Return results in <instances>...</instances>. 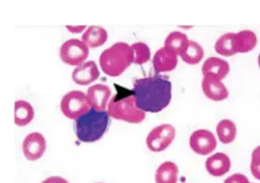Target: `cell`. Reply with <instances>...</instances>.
I'll list each match as a JSON object with an SVG mask.
<instances>
[{"instance_id":"1","label":"cell","mask_w":260,"mask_h":183,"mask_svg":"<svg viewBox=\"0 0 260 183\" xmlns=\"http://www.w3.org/2000/svg\"><path fill=\"white\" fill-rule=\"evenodd\" d=\"M132 95L139 110L158 113L171 102L172 82L158 75L138 78L133 83Z\"/></svg>"},{"instance_id":"2","label":"cell","mask_w":260,"mask_h":183,"mask_svg":"<svg viewBox=\"0 0 260 183\" xmlns=\"http://www.w3.org/2000/svg\"><path fill=\"white\" fill-rule=\"evenodd\" d=\"M110 123L108 111L90 109L75 120V134L81 142H94L103 137Z\"/></svg>"},{"instance_id":"3","label":"cell","mask_w":260,"mask_h":183,"mask_svg":"<svg viewBox=\"0 0 260 183\" xmlns=\"http://www.w3.org/2000/svg\"><path fill=\"white\" fill-rule=\"evenodd\" d=\"M99 62L105 74L119 76L133 63L131 46L125 42H117L102 52Z\"/></svg>"},{"instance_id":"4","label":"cell","mask_w":260,"mask_h":183,"mask_svg":"<svg viewBox=\"0 0 260 183\" xmlns=\"http://www.w3.org/2000/svg\"><path fill=\"white\" fill-rule=\"evenodd\" d=\"M108 113L111 118L134 124L141 123L145 118V113L137 108L133 95L114 97L108 105Z\"/></svg>"},{"instance_id":"5","label":"cell","mask_w":260,"mask_h":183,"mask_svg":"<svg viewBox=\"0 0 260 183\" xmlns=\"http://www.w3.org/2000/svg\"><path fill=\"white\" fill-rule=\"evenodd\" d=\"M60 109L65 117L76 120L81 115L87 113L91 107L87 101L86 94L80 90H70L62 97Z\"/></svg>"},{"instance_id":"6","label":"cell","mask_w":260,"mask_h":183,"mask_svg":"<svg viewBox=\"0 0 260 183\" xmlns=\"http://www.w3.org/2000/svg\"><path fill=\"white\" fill-rule=\"evenodd\" d=\"M176 136V129L172 124H160L152 128L145 139L146 146L153 152L165 150L171 145Z\"/></svg>"},{"instance_id":"7","label":"cell","mask_w":260,"mask_h":183,"mask_svg":"<svg viewBox=\"0 0 260 183\" xmlns=\"http://www.w3.org/2000/svg\"><path fill=\"white\" fill-rule=\"evenodd\" d=\"M59 55L63 63L77 67L88 57V47L82 40L70 39L61 45Z\"/></svg>"},{"instance_id":"8","label":"cell","mask_w":260,"mask_h":183,"mask_svg":"<svg viewBox=\"0 0 260 183\" xmlns=\"http://www.w3.org/2000/svg\"><path fill=\"white\" fill-rule=\"evenodd\" d=\"M189 144L194 152L200 156H206L215 149L217 142L211 131L207 129H197L191 133Z\"/></svg>"},{"instance_id":"9","label":"cell","mask_w":260,"mask_h":183,"mask_svg":"<svg viewBox=\"0 0 260 183\" xmlns=\"http://www.w3.org/2000/svg\"><path fill=\"white\" fill-rule=\"evenodd\" d=\"M21 148L23 156L28 161L35 162L44 156L47 148V142L42 133L30 132L24 137Z\"/></svg>"},{"instance_id":"10","label":"cell","mask_w":260,"mask_h":183,"mask_svg":"<svg viewBox=\"0 0 260 183\" xmlns=\"http://www.w3.org/2000/svg\"><path fill=\"white\" fill-rule=\"evenodd\" d=\"M178 64V54L167 47L159 48L152 58V66L155 73L169 72L176 68Z\"/></svg>"},{"instance_id":"11","label":"cell","mask_w":260,"mask_h":183,"mask_svg":"<svg viewBox=\"0 0 260 183\" xmlns=\"http://www.w3.org/2000/svg\"><path fill=\"white\" fill-rule=\"evenodd\" d=\"M111 88L102 83L90 85L86 90L87 101L92 109L99 111H105L106 107L109 105V100L111 98Z\"/></svg>"},{"instance_id":"12","label":"cell","mask_w":260,"mask_h":183,"mask_svg":"<svg viewBox=\"0 0 260 183\" xmlns=\"http://www.w3.org/2000/svg\"><path fill=\"white\" fill-rule=\"evenodd\" d=\"M72 80L79 85H88L100 76V70L94 61H85L72 71Z\"/></svg>"},{"instance_id":"13","label":"cell","mask_w":260,"mask_h":183,"mask_svg":"<svg viewBox=\"0 0 260 183\" xmlns=\"http://www.w3.org/2000/svg\"><path fill=\"white\" fill-rule=\"evenodd\" d=\"M201 88L203 94L210 100L219 102L229 97V90L221 80L204 76L201 81Z\"/></svg>"},{"instance_id":"14","label":"cell","mask_w":260,"mask_h":183,"mask_svg":"<svg viewBox=\"0 0 260 183\" xmlns=\"http://www.w3.org/2000/svg\"><path fill=\"white\" fill-rule=\"evenodd\" d=\"M230 71V64L220 58L209 57L202 65L203 76L212 77L218 80H222Z\"/></svg>"},{"instance_id":"15","label":"cell","mask_w":260,"mask_h":183,"mask_svg":"<svg viewBox=\"0 0 260 183\" xmlns=\"http://www.w3.org/2000/svg\"><path fill=\"white\" fill-rule=\"evenodd\" d=\"M206 171L213 177H220L231 169V160L223 152H216L207 158L205 162Z\"/></svg>"},{"instance_id":"16","label":"cell","mask_w":260,"mask_h":183,"mask_svg":"<svg viewBox=\"0 0 260 183\" xmlns=\"http://www.w3.org/2000/svg\"><path fill=\"white\" fill-rule=\"evenodd\" d=\"M179 176L178 166L171 161H166L161 163L154 175L155 183H177Z\"/></svg>"},{"instance_id":"17","label":"cell","mask_w":260,"mask_h":183,"mask_svg":"<svg viewBox=\"0 0 260 183\" xmlns=\"http://www.w3.org/2000/svg\"><path fill=\"white\" fill-rule=\"evenodd\" d=\"M34 116V108L28 102L24 100H17L14 102V123L17 126H26L31 122Z\"/></svg>"},{"instance_id":"18","label":"cell","mask_w":260,"mask_h":183,"mask_svg":"<svg viewBox=\"0 0 260 183\" xmlns=\"http://www.w3.org/2000/svg\"><path fill=\"white\" fill-rule=\"evenodd\" d=\"M88 48H98L108 40L107 30L99 25H90L86 28L81 39Z\"/></svg>"},{"instance_id":"19","label":"cell","mask_w":260,"mask_h":183,"mask_svg":"<svg viewBox=\"0 0 260 183\" xmlns=\"http://www.w3.org/2000/svg\"><path fill=\"white\" fill-rule=\"evenodd\" d=\"M214 50L221 56H233L238 53L237 50V43H236V34L234 33H226L220 36L215 44Z\"/></svg>"},{"instance_id":"20","label":"cell","mask_w":260,"mask_h":183,"mask_svg":"<svg viewBox=\"0 0 260 183\" xmlns=\"http://www.w3.org/2000/svg\"><path fill=\"white\" fill-rule=\"evenodd\" d=\"M189 42H190V40L188 39V37L185 34L175 30V32L170 33L168 35V37L166 38L165 47L172 49L179 56H181L184 53V51L187 49Z\"/></svg>"},{"instance_id":"21","label":"cell","mask_w":260,"mask_h":183,"mask_svg":"<svg viewBox=\"0 0 260 183\" xmlns=\"http://www.w3.org/2000/svg\"><path fill=\"white\" fill-rule=\"evenodd\" d=\"M236 43L238 53H248L257 45V37L250 29H243L236 34Z\"/></svg>"},{"instance_id":"22","label":"cell","mask_w":260,"mask_h":183,"mask_svg":"<svg viewBox=\"0 0 260 183\" xmlns=\"http://www.w3.org/2000/svg\"><path fill=\"white\" fill-rule=\"evenodd\" d=\"M216 134L219 141L223 144L231 143L237 135L236 124L230 119H222L216 125Z\"/></svg>"},{"instance_id":"23","label":"cell","mask_w":260,"mask_h":183,"mask_svg":"<svg viewBox=\"0 0 260 183\" xmlns=\"http://www.w3.org/2000/svg\"><path fill=\"white\" fill-rule=\"evenodd\" d=\"M204 56V50L203 48L195 41L189 42V45L187 49L184 51V53L180 56L182 60L187 64H198Z\"/></svg>"},{"instance_id":"24","label":"cell","mask_w":260,"mask_h":183,"mask_svg":"<svg viewBox=\"0 0 260 183\" xmlns=\"http://www.w3.org/2000/svg\"><path fill=\"white\" fill-rule=\"evenodd\" d=\"M133 53V63L141 65L150 59V49L143 42H136L131 45Z\"/></svg>"},{"instance_id":"25","label":"cell","mask_w":260,"mask_h":183,"mask_svg":"<svg viewBox=\"0 0 260 183\" xmlns=\"http://www.w3.org/2000/svg\"><path fill=\"white\" fill-rule=\"evenodd\" d=\"M223 183H251V182L245 175H243L241 173H236V174L229 176L223 181Z\"/></svg>"},{"instance_id":"26","label":"cell","mask_w":260,"mask_h":183,"mask_svg":"<svg viewBox=\"0 0 260 183\" xmlns=\"http://www.w3.org/2000/svg\"><path fill=\"white\" fill-rule=\"evenodd\" d=\"M251 164L260 165V145L254 148L251 156Z\"/></svg>"},{"instance_id":"27","label":"cell","mask_w":260,"mask_h":183,"mask_svg":"<svg viewBox=\"0 0 260 183\" xmlns=\"http://www.w3.org/2000/svg\"><path fill=\"white\" fill-rule=\"evenodd\" d=\"M42 183H69L65 178L60 176H50L46 178Z\"/></svg>"},{"instance_id":"28","label":"cell","mask_w":260,"mask_h":183,"mask_svg":"<svg viewBox=\"0 0 260 183\" xmlns=\"http://www.w3.org/2000/svg\"><path fill=\"white\" fill-rule=\"evenodd\" d=\"M250 171L257 180H260V165L250 164Z\"/></svg>"},{"instance_id":"29","label":"cell","mask_w":260,"mask_h":183,"mask_svg":"<svg viewBox=\"0 0 260 183\" xmlns=\"http://www.w3.org/2000/svg\"><path fill=\"white\" fill-rule=\"evenodd\" d=\"M66 28L71 32V33H81L85 26L84 25H77V26H72V25H66Z\"/></svg>"},{"instance_id":"30","label":"cell","mask_w":260,"mask_h":183,"mask_svg":"<svg viewBox=\"0 0 260 183\" xmlns=\"http://www.w3.org/2000/svg\"><path fill=\"white\" fill-rule=\"evenodd\" d=\"M258 66H259V68H260V53H259V55H258Z\"/></svg>"},{"instance_id":"31","label":"cell","mask_w":260,"mask_h":183,"mask_svg":"<svg viewBox=\"0 0 260 183\" xmlns=\"http://www.w3.org/2000/svg\"><path fill=\"white\" fill-rule=\"evenodd\" d=\"M98 183H102V182H98Z\"/></svg>"}]
</instances>
